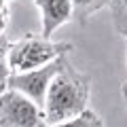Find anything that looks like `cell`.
<instances>
[{"instance_id": "cell-11", "label": "cell", "mask_w": 127, "mask_h": 127, "mask_svg": "<svg viewBox=\"0 0 127 127\" xmlns=\"http://www.w3.org/2000/svg\"><path fill=\"white\" fill-rule=\"evenodd\" d=\"M121 95H123V100H125V104H127V83L123 85V89H121Z\"/></svg>"}, {"instance_id": "cell-7", "label": "cell", "mask_w": 127, "mask_h": 127, "mask_svg": "<svg viewBox=\"0 0 127 127\" xmlns=\"http://www.w3.org/2000/svg\"><path fill=\"white\" fill-rule=\"evenodd\" d=\"M9 49L11 42L4 36V32L0 34V93L9 89V78H11V66H9Z\"/></svg>"}, {"instance_id": "cell-8", "label": "cell", "mask_w": 127, "mask_h": 127, "mask_svg": "<svg viewBox=\"0 0 127 127\" xmlns=\"http://www.w3.org/2000/svg\"><path fill=\"white\" fill-rule=\"evenodd\" d=\"M68 125L70 127H104L106 121L97 112H93L91 108H85L81 114H76L74 119H70Z\"/></svg>"}, {"instance_id": "cell-12", "label": "cell", "mask_w": 127, "mask_h": 127, "mask_svg": "<svg viewBox=\"0 0 127 127\" xmlns=\"http://www.w3.org/2000/svg\"><path fill=\"white\" fill-rule=\"evenodd\" d=\"M123 34H125V40H127V32H123Z\"/></svg>"}, {"instance_id": "cell-10", "label": "cell", "mask_w": 127, "mask_h": 127, "mask_svg": "<svg viewBox=\"0 0 127 127\" xmlns=\"http://www.w3.org/2000/svg\"><path fill=\"white\" fill-rule=\"evenodd\" d=\"M6 26H9V6L0 4V34L6 30Z\"/></svg>"}, {"instance_id": "cell-2", "label": "cell", "mask_w": 127, "mask_h": 127, "mask_svg": "<svg viewBox=\"0 0 127 127\" xmlns=\"http://www.w3.org/2000/svg\"><path fill=\"white\" fill-rule=\"evenodd\" d=\"M70 51H72L70 42H55L51 40V36H42V34H26L17 42H11L9 66L11 72H23V70L40 68L62 55H68Z\"/></svg>"}, {"instance_id": "cell-4", "label": "cell", "mask_w": 127, "mask_h": 127, "mask_svg": "<svg viewBox=\"0 0 127 127\" xmlns=\"http://www.w3.org/2000/svg\"><path fill=\"white\" fill-rule=\"evenodd\" d=\"M64 59H66V55H62V57L45 64L40 68L23 70V72H11L9 87L26 93L30 100H34L42 108V106H45V100H47V91H49V87H51V81H53L55 74L59 72Z\"/></svg>"}, {"instance_id": "cell-1", "label": "cell", "mask_w": 127, "mask_h": 127, "mask_svg": "<svg viewBox=\"0 0 127 127\" xmlns=\"http://www.w3.org/2000/svg\"><path fill=\"white\" fill-rule=\"evenodd\" d=\"M89 100H91V78L78 72L66 57L47 91V100L42 106L45 123L49 127L68 125L70 119H74L85 108H89Z\"/></svg>"}, {"instance_id": "cell-3", "label": "cell", "mask_w": 127, "mask_h": 127, "mask_svg": "<svg viewBox=\"0 0 127 127\" xmlns=\"http://www.w3.org/2000/svg\"><path fill=\"white\" fill-rule=\"evenodd\" d=\"M45 110L17 89L0 93V127H42Z\"/></svg>"}, {"instance_id": "cell-5", "label": "cell", "mask_w": 127, "mask_h": 127, "mask_svg": "<svg viewBox=\"0 0 127 127\" xmlns=\"http://www.w3.org/2000/svg\"><path fill=\"white\" fill-rule=\"evenodd\" d=\"M40 11V34L51 36L55 30L72 19V2L70 0H34Z\"/></svg>"}, {"instance_id": "cell-9", "label": "cell", "mask_w": 127, "mask_h": 127, "mask_svg": "<svg viewBox=\"0 0 127 127\" xmlns=\"http://www.w3.org/2000/svg\"><path fill=\"white\" fill-rule=\"evenodd\" d=\"M114 11V19H117V28L127 32V0H112L110 2Z\"/></svg>"}, {"instance_id": "cell-6", "label": "cell", "mask_w": 127, "mask_h": 127, "mask_svg": "<svg viewBox=\"0 0 127 127\" xmlns=\"http://www.w3.org/2000/svg\"><path fill=\"white\" fill-rule=\"evenodd\" d=\"M70 2H72V17H76L78 23L85 26L91 15L102 9H108L112 0H70Z\"/></svg>"}]
</instances>
